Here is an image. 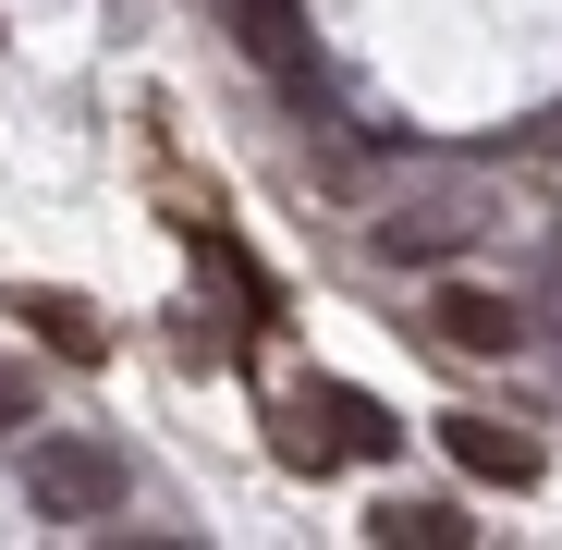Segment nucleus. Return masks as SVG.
Instances as JSON below:
<instances>
[{"mask_svg": "<svg viewBox=\"0 0 562 550\" xmlns=\"http://www.w3.org/2000/svg\"><path fill=\"white\" fill-rule=\"evenodd\" d=\"M13 318H25V330H49V355H74V367H99V355H111V318L86 306V294H49V282H25V294H13Z\"/></svg>", "mask_w": 562, "mask_h": 550, "instance_id": "nucleus-5", "label": "nucleus"}, {"mask_svg": "<svg viewBox=\"0 0 562 550\" xmlns=\"http://www.w3.org/2000/svg\"><path fill=\"white\" fill-rule=\"evenodd\" d=\"M367 538H380V550H464L477 526H464L452 502H380V514H367Z\"/></svg>", "mask_w": 562, "mask_h": 550, "instance_id": "nucleus-7", "label": "nucleus"}, {"mask_svg": "<svg viewBox=\"0 0 562 550\" xmlns=\"http://www.w3.org/2000/svg\"><path fill=\"white\" fill-rule=\"evenodd\" d=\"M233 37H245V61H257V74H306V0H245Z\"/></svg>", "mask_w": 562, "mask_h": 550, "instance_id": "nucleus-6", "label": "nucleus"}, {"mask_svg": "<svg viewBox=\"0 0 562 550\" xmlns=\"http://www.w3.org/2000/svg\"><path fill=\"white\" fill-rule=\"evenodd\" d=\"M0 416H13V428H25V380H0Z\"/></svg>", "mask_w": 562, "mask_h": 550, "instance_id": "nucleus-8", "label": "nucleus"}, {"mask_svg": "<svg viewBox=\"0 0 562 550\" xmlns=\"http://www.w3.org/2000/svg\"><path fill=\"white\" fill-rule=\"evenodd\" d=\"M440 452L464 478H490V490H538V440L502 428V416H440Z\"/></svg>", "mask_w": 562, "mask_h": 550, "instance_id": "nucleus-2", "label": "nucleus"}, {"mask_svg": "<svg viewBox=\"0 0 562 550\" xmlns=\"http://www.w3.org/2000/svg\"><path fill=\"white\" fill-rule=\"evenodd\" d=\"M13 478H25V502H37L49 526H111V514H123V465H111L99 440H74V428H37Z\"/></svg>", "mask_w": 562, "mask_h": 550, "instance_id": "nucleus-1", "label": "nucleus"}, {"mask_svg": "<svg viewBox=\"0 0 562 550\" xmlns=\"http://www.w3.org/2000/svg\"><path fill=\"white\" fill-rule=\"evenodd\" d=\"M294 404H306V416H318V428H330V452H355V465H380V452H392V440H404V428H392V416H380V404H367V392H342V380H306V392H294Z\"/></svg>", "mask_w": 562, "mask_h": 550, "instance_id": "nucleus-3", "label": "nucleus"}, {"mask_svg": "<svg viewBox=\"0 0 562 550\" xmlns=\"http://www.w3.org/2000/svg\"><path fill=\"white\" fill-rule=\"evenodd\" d=\"M428 330H440L452 355H514V306L477 294V282H440V294H428Z\"/></svg>", "mask_w": 562, "mask_h": 550, "instance_id": "nucleus-4", "label": "nucleus"}]
</instances>
